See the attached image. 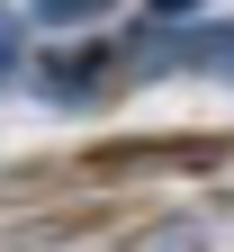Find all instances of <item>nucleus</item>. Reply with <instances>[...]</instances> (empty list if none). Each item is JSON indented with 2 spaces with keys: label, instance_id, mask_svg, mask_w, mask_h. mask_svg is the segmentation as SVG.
Listing matches in <instances>:
<instances>
[{
  "label": "nucleus",
  "instance_id": "1",
  "mask_svg": "<svg viewBox=\"0 0 234 252\" xmlns=\"http://www.w3.org/2000/svg\"><path fill=\"white\" fill-rule=\"evenodd\" d=\"M117 81H126L117 72V45H90V36H54L36 54V72H27V90H36L45 108H99Z\"/></svg>",
  "mask_w": 234,
  "mask_h": 252
},
{
  "label": "nucleus",
  "instance_id": "2",
  "mask_svg": "<svg viewBox=\"0 0 234 252\" xmlns=\"http://www.w3.org/2000/svg\"><path fill=\"white\" fill-rule=\"evenodd\" d=\"M117 72L126 81H162V72H180V27H126L117 36Z\"/></svg>",
  "mask_w": 234,
  "mask_h": 252
},
{
  "label": "nucleus",
  "instance_id": "3",
  "mask_svg": "<svg viewBox=\"0 0 234 252\" xmlns=\"http://www.w3.org/2000/svg\"><path fill=\"white\" fill-rule=\"evenodd\" d=\"M180 72H207V81L234 90V18H198V27H180Z\"/></svg>",
  "mask_w": 234,
  "mask_h": 252
},
{
  "label": "nucleus",
  "instance_id": "4",
  "mask_svg": "<svg viewBox=\"0 0 234 252\" xmlns=\"http://www.w3.org/2000/svg\"><path fill=\"white\" fill-rule=\"evenodd\" d=\"M207 243H216V225H207V216H162V225L126 234L117 252H207Z\"/></svg>",
  "mask_w": 234,
  "mask_h": 252
},
{
  "label": "nucleus",
  "instance_id": "5",
  "mask_svg": "<svg viewBox=\"0 0 234 252\" xmlns=\"http://www.w3.org/2000/svg\"><path fill=\"white\" fill-rule=\"evenodd\" d=\"M117 0H27V18L36 27H54V36H72V27H90V18H108Z\"/></svg>",
  "mask_w": 234,
  "mask_h": 252
},
{
  "label": "nucleus",
  "instance_id": "6",
  "mask_svg": "<svg viewBox=\"0 0 234 252\" xmlns=\"http://www.w3.org/2000/svg\"><path fill=\"white\" fill-rule=\"evenodd\" d=\"M18 63H27V18L0 9V81H18Z\"/></svg>",
  "mask_w": 234,
  "mask_h": 252
},
{
  "label": "nucleus",
  "instance_id": "7",
  "mask_svg": "<svg viewBox=\"0 0 234 252\" xmlns=\"http://www.w3.org/2000/svg\"><path fill=\"white\" fill-rule=\"evenodd\" d=\"M144 18H153V27H198L207 0H144Z\"/></svg>",
  "mask_w": 234,
  "mask_h": 252
}]
</instances>
